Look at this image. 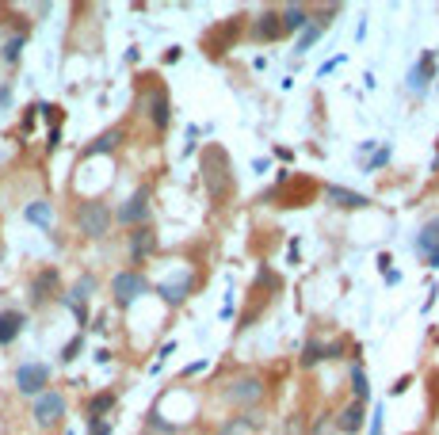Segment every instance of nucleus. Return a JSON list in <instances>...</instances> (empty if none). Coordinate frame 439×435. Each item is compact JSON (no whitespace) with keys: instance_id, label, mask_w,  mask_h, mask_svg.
<instances>
[{"instance_id":"23","label":"nucleus","mask_w":439,"mask_h":435,"mask_svg":"<svg viewBox=\"0 0 439 435\" xmlns=\"http://www.w3.org/2000/svg\"><path fill=\"white\" fill-rule=\"evenodd\" d=\"M50 218H54V214H50V203H43V199L27 206V222L43 225V229H50Z\"/></svg>"},{"instance_id":"27","label":"nucleus","mask_w":439,"mask_h":435,"mask_svg":"<svg viewBox=\"0 0 439 435\" xmlns=\"http://www.w3.org/2000/svg\"><path fill=\"white\" fill-rule=\"evenodd\" d=\"M149 428H157V432H165V435H176V424L161 420V413H157V409H153V413H149Z\"/></svg>"},{"instance_id":"21","label":"nucleus","mask_w":439,"mask_h":435,"mask_svg":"<svg viewBox=\"0 0 439 435\" xmlns=\"http://www.w3.org/2000/svg\"><path fill=\"white\" fill-rule=\"evenodd\" d=\"M111 405H115V393H100V397H92V401H88V416H92V424H100V416L103 413H107V409Z\"/></svg>"},{"instance_id":"11","label":"nucleus","mask_w":439,"mask_h":435,"mask_svg":"<svg viewBox=\"0 0 439 435\" xmlns=\"http://www.w3.org/2000/svg\"><path fill=\"white\" fill-rule=\"evenodd\" d=\"M191 287H195V275H180L176 283H172V279H168V283H161L157 294L165 298L168 305H184V302H188V294H191Z\"/></svg>"},{"instance_id":"18","label":"nucleus","mask_w":439,"mask_h":435,"mask_svg":"<svg viewBox=\"0 0 439 435\" xmlns=\"http://www.w3.org/2000/svg\"><path fill=\"white\" fill-rule=\"evenodd\" d=\"M279 23H283V31H306V23H310V12H306L302 4H295V8H287V12L279 15Z\"/></svg>"},{"instance_id":"10","label":"nucleus","mask_w":439,"mask_h":435,"mask_svg":"<svg viewBox=\"0 0 439 435\" xmlns=\"http://www.w3.org/2000/svg\"><path fill=\"white\" fill-rule=\"evenodd\" d=\"M332 424H336V432H340V435H355V432H363V405H359V401H348V405L336 413V420H332Z\"/></svg>"},{"instance_id":"20","label":"nucleus","mask_w":439,"mask_h":435,"mask_svg":"<svg viewBox=\"0 0 439 435\" xmlns=\"http://www.w3.org/2000/svg\"><path fill=\"white\" fill-rule=\"evenodd\" d=\"M256 432H260L256 420H248V416H233L230 424H222V432H218V435H256Z\"/></svg>"},{"instance_id":"14","label":"nucleus","mask_w":439,"mask_h":435,"mask_svg":"<svg viewBox=\"0 0 439 435\" xmlns=\"http://www.w3.org/2000/svg\"><path fill=\"white\" fill-rule=\"evenodd\" d=\"M432 77H436V58L424 50V54H420V66L409 72V88H412V92H424V88H428V80H432Z\"/></svg>"},{"instance_id":"26","label":"nucleus","mask_w":439,"mask_h":435,"mask_svg":"<svg viewBox=\"0 0 439 435\" xmlns=\"http://www.w3.org/2000/svg\"><path fill=\"white\" fill-rule=\"evenodd\" d=\"M20 50H23V35L8 38L4 43V61H20Z\"/></svg>"},{"instance_id":"3","label":"nucleus","mask_w":439,"mask_h":435,"mask_svg":"<svg viewBox=\"0 0 439 435\" xmlns=\"http://www.w3.org/2000/svg\"><path fill=\"white\" fill-rule=\"evenodd\" d=\"M225 401H233V405H256V401H264V378L241 374L233 382H225Z\"/></svg>"},{"instance_id":"28","label":"nucleus","mask_w":439,"mask_h":435,"mask_svg":"<svg viewBox=\"0 0 439 435\" xmlns=\"http://www.w3.org/2000/svg\"><path fill=\"white\" fill-rule=\"evenodd\" d=\"M310 435H340V432H336V424H332L329 416H325V420H317V424H313V432H310Z\"/></svg>"},{"instance_id":"16","label":"nucleus","mask_w":439,"mask_h":435,"mask_svg":"<svg viewBox=\"0 0 439 435\" xmlns=\"http://www.w3.org/2000/svg\"><path fill=\"white\" fill-rule=\"evenodd\" d=\"M252 35L256 38H279L283 35V23H279V12H264L256 23H252Z\"/></svg>"},{"instance_id":"12","label":"nucleus","mask_w":439,"mask_h":435,"mask_svg":"<svg viewBox=\"0 0 439 435\" xmlns=\"http://www.w3.org/2000/svg\"><path fill=\"white\" fill-rule=\"evenodd\" d=\"M153 248H157V233H153L149 225H142V229L130 233V260H134V264H142Z\"/></svg>"},{"instance_id":"29","label":"nucleus","mask_w":439,"mask_h":435,"mask_svg":"<svg viewBox=\"0 0 439 435\" xmlns=\"http://www.w3.org/2000/svg\"><path fill=\"white\" fill-rule=\"evenodd\" d=\"M77 351H80V336H77V340H73L65 351H61V359H65V362H69V359H77Z\"/></svg>"},{"instance_id":"22","label":"nucleus","mask_w":439,"mask_h":435,"mask_svg":"<svg viewBox=\"0 0 439 435\" xmlns=\"http://www.w3.org/2000/svg\"><path fill=\"white\" fill-rule=\"evenodd\" d=\"M352 393H355V401H359V405H367L371 386H367V374H363V367H352Z\"/></svg>"},{"instance_id":"31","label":"nucleus","mask_w":439,"mask_h":435,"mask_svg":"<svg viewBox=\"0 0 439 435\" xmlns=\"http://www.w3.org/2000/svg\"><path fill=\"white\" fill-rule=\"evenodd\" d=\"M92 435H111V428H107V424H96V432Z\"/></svg>"},{"instance_id":"9","label":"nucleus","mask_w":439,"mask_h":435,"mask_svg":"<svg viewBox=\"0 0 439 435\" xmlns=\"http://www.w3.org/2000/svg\"><path fill=\"white\" fill-rule=\"evenodd\" d=\"M145 111H149V123L157 126V130H165L168 119H172V103H168V96L161 92V88H153V92H149V103H145Z\"/></svg>"},{"instance_id":"19","label":"nucleus","mask_w":439,"mask_h":435,"mask_svg":"<svg viewBox=\"0 0 439 435\" xmlns=\"http://www.w3.org/2000/svg\"><path fill=\"white\" fill-rule=\"evenodd\" d=\"M119 142H123V130H119V126H115V130L100 134V138H96L92 145H88V149H84V157H96V153H111V149H115Z\"/></svg>"},{"instance_id":"30","label":"nucleus","mask_w":439,"mask_h":435,"mask_svg":"<svg viewBox=\"0 0 439 435\" xmlns=\"http://www.w3.org/2000/svg\"><path fill=\"white\" fill-rule=\"evenodd\" d=\"M298 432H302V416L295 413V420H290V435H298Z\"/></svg>"},{"instance_id":"5","label":"nucleus","mask_w":439,"mask_h":435,"mask_svg":"<svg viewBox=\"0 0 439 435\" xmlns=\"http://www.w3.org/2000/svg\"><path fill=\"white\" fill-rule=\"evenodd\" d=\"M46 386H50V367H43V362H23L15 370V390L27 393V397H38Z\"/></svg>"},{"instance_id":"7","label":"nucleus","mask_w":439,"mask_h":435,"mask_svg":"<svg viewBox=\"0 0 439 435\" xmlns=\"http://www.w3.org/2000/svg\"><path fill=\"white\" fill-rule=\"evenodd\" d=\"M145 218H149V191L137 188L134 195L119 206V222H123V225H137V222H145Z\"/></svg>"},{"instance_id":"15","label":"nucleus","mask_w":439,"mask_h":435,"mask_svg":"<svg viewBox=\"0 0 439 435\" xmlns=\"http://www.w3.org/2000/svg\"><path fill=\"white\" fill-rule=\"evenodd\" d=\"M23 328V313L20 310H4L0 313V344H12Z\"/></svg>"},{"instance_id":"6","label":"nucleus","mask_w":439,"mask_h":435,"mask_svg":"<svg viewBox=\"0 0 439 435\" xmlns=\"http://www.w3.org/2000/svg\"><path fill=\"white\" fill-rule=\"evenodd\" d=\"M145 290H149V283H145L142 271H119V275L111 279V294H115V302L123 305V310L130 302H137V294H145Z\"/></svg>"},{"instance_id":"17","label":"nucleus","mask_w":439,"mask_h":435,"mask_svg":"<svg viewBox=\"0 0 439 435\" xmlns=\"http://www.w3.org/2000/svg\"><path fill=\"white\" fill-rule=\"evenodd\" d=\"M54 290H58V271L46 268L43 275L35 279V287H31V298H35V302H46V298H50Z\"/></svg>"},{"instance_id":"4","label":"nucleus","mask_w":439,"mask_h":435,"mask_svg":"<svg viewBox=\"0 0 439 435\" xmlns=\"http://www.w3.org/2000/svg\"><path fill=\"white\" fill-rule=\"evenodd\" d=\"M65 416V397L58 390H43L35 397V424L38 428H58Z\"/></svg>"},{"instance_id":"1","label":"nucleus","mask_w":439,"mask_h":435,"mask_svg":"<svg viewBox=\"0 0 439 435\" xmlns=\"http://www.w3.org/2000/svg\"><path fill=\"white\" fill-rule=\"evenodd\" d=\"M77 225L84 237H103V233L111 229V211L107 203H100V199H84V203H77Z\"/></svg>"},{"instance_id":"2","label":"nucleus","mask_w":439,"mask_h":435,"mask_svg":"<svg viewBox=\"0 0 439 435\" xmlns=\"http://www.w3.org/2000/svg\"><path fill=\"white\" fill-rule=\"evenodd\" d=\"M225 172H230V165H225V153L222 149H207L202 153V183H207V191H210V199L214 203H222L225 199Z\"/></svg>"},{"instance_id":"13","label":"nucleus","mask_w":439,"mask_h":435,"mask_svg":"<svg viewBox=\"0 0 439 435\" xmlns=\"http://www.w3.org/2000/svg\"><path fill=\"white\" fill-rule=\"evenodd\" d=\"M325 199H332V203L344 206V211H359V206L371 203L367 195H359V191H348V188H336V183H329V188H325Z\"/></svg>"},{"instance_id":"8","label":"nucleus","mask_w":439,"mask_h":435,"mask_svg":"<svg viewBox=\"0 0 439 435\" xmlns=\"http://www.w3.org/2000/svg\"><path fill=\"white\" fill-rule=\"evenodd\" d=\"M412 248H417V252H420V256H424V260L436 268V264H439V218H436V222H428L424 229L417 233Z\"/></svg>"},{"instance_id":"24","label":"nucleus","mask_w":439,"mask_h":435,"mask_svg":"<svg viewBox=\"0 0 439 435\" xmlns=\"http://www.w3.org/2000/svg\"><path fill=\"white\" fill-rule=\"evenodd\" d=\"M329 351H336V348H321L317 340H310V344H306V351H302V367H313V362L329 359Z\"/></svg>"},{"instance_id":"25","label":"nucleus","mask_w":439,"mask_h":435,"mask_svg":"<svg viewBox=\"0 0 439 435\" xmlns=\"http://www.w3.org/2000/svg\"><path fill=\"white\" fill-rule=\"evenodd\" d=\"M321 23H325V20H321ZM321 23H313V27L302 31V38H298V46H295L298 54H306V50H310V46L317 43V35H321Z\"/></svg>"}]
</instances>
